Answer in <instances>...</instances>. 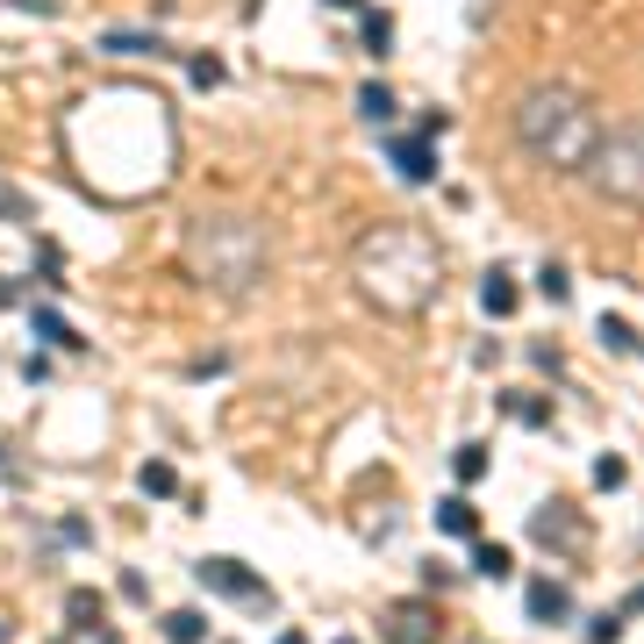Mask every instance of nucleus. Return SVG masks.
I'll list each match as a JSON object with an SVG mask.
<instances>
[{"instance_id": "f257e3e1", "label": "nucleus", "mask_w": 644, "mask_h": 644, "mask_svg": "<svg viewBox=\"0 0 644 644\" xmlns=\"http://www.w3.org/2000/svg\"><path fill=\"white\" fill-rule=\"evenodd\" d=\"M351 280L380 315H423L444 287V244L423 222H380V230L358 237Z\"/></svg>"}, {"instance_id": "f03ea898", "label": "nucleus", "mask_w": 644, "mask_h": 644, "mask_svg": "<svg viewBox=\"0 0 644 644\" xmlns=\"http://www.w3.org/2000/svg\"><path fill=\"white\" fill-rule=\"evenodd\" d=\"M187 265H194V280H201L208 294H222V301H251V294L265 287V272H272L265 222H251V215H201L187 230Z\"/></svg>"}, {"instance_id": "7ed1b4c3", "label": "nucleus", "mask_w": 644, "mask_h": 644, "mask_svg": "<svg viewBox=\"0 0 644 644\" xmlns=\"http://www.w3.org/2000/svg\"><path fill=\"white\" fill-rule=\"evenodd\" d=\"M516 136H523V151L537 158V165L580 172L587 151H594V136H602V115H594V101L580 94V86L544 79V86H530L523 101H516Z\"/></svg>"}, {"instance_id": "20e7f679", "label": "nucleus", "mask_w": 644, "mask_h": 644, "mask_svg": "<svg viewBox=\"0 0 644 644\" xmlns=\"http://www.w3.org/2000/svg\"><path fill=\"white\" fill-rule=\"evenodd\" d=\"M580 172H587L594 194H609L616 208H637L644 201V136H637V122H616V129L594 136V151H587Z\"/></svg>"}, {"instance_id": "39448f33", "label": "nucleus", "mask_w": 644, "mask_h": 644, "mask_svg": "<svg viewBox=\"0 0 644 644\" xmlns=\"http://www.w3.org/2000/svg\"><path fill=\"white\" fill-rule=\"evenodd\" d=\"M194 573H201V587L230 594V602H251V609H272V587L251 573V566H237V559H201Z\"/></svg>"}, {"instance_id": "423d86ee", "label": "nucleus", "mask_w": 644, "mask_h": 644, "mask_svg": "<svg viewBox=\"0 0 644 644\" xmlns=\"http://www.w3.org/2000/svg\"><path fill=\"white\" fill-rule=\"evenodd\" d=\"M65 644H115L108 637V623H101V594L94 587H72V602H65Z\"/></svg>"}, {"instance_id": "0eeeda50", "label": "nucleus", "mask_w": 644, "mask_h": 644, "mask_svg": "<svg viewBox=\"0 0 644 644\" xmlns=\"http://www.w3.org/2000/svg\"><path fill=\"white\" fill-rule=\"evenodd\" d=\"M387 644H444L437 616L416 609V602H401V609H387Z\"/></svg>"}, {"instance_id": "6e6552de", "label": "nucleus", "mask_w": 644, "mask_h": 644, "mask_svg": "<svg viewBox=\"0 0 644 644\" xmlns=\"http://www.w3.org/2000/svg\"><path fill=\"white\" fill-rule=\"evenodd\" d=\"M387 151H394V172H401V179H416V187L437 179V151H430V136H394Z\"/></svg>"}, {"instance_id": "1a4fd4ad", "label": "nucleus", "mask_w": 644, "mask_h": 644, "mask_svg": "<svg viewBox=\"0 0 644 644\" xmlns=\"http://www.w3.org/2000/svg\"><path fill=\"white\" fill-rule=\"evenodd\" d=\"M101 51H108V58H179L165 36H151V29H108Z\"/></svg>"}, {"instance_id": "9d476101", "label": "nucleus", "mask_w": 644, "mask_h": 644, "mask_svg": "<svg viewBox=\"0 0 644 644\" xmlns=\"http://www.w3.org/2000/svg\"><path fill=\"white\" fill-rule=\"evenodd\" d=\"M523 609L537 616V623H566V616H573V594H566L559 580H530V587H523Z\"/></svg>"}, {"instance_id": "9b49d317", "label": "nucleus", "mask_w": 644, "mask_h": 644, "mask_svg": "<svg viewBox=\"0 0 644 644\" xmlns=\"http://www.w3.org/2000/svg\"><path fill=\"white\" fill-rule=\"evenodd\" d=\"M537 537H544V544H566V552H573V544H587V530H580V516L566 509V501H544V509H537Z\"/></svg>"}, {"instance_id": "f8f14e48", "label": "nucleus", "mask_w": 644, "mask_h": 644, "mask_svg": "<svg viewBox=\"0 0 644 644\" xmlns=\"http://www.w3.org/2000/svg\"><path fill=\"white\" fill-rule=\"evenodd\" d=\"M516 301H523V294H516V280H509L501 265H494V272H480V308H487L494 322H501V315H516Z\"/></svg>"}, {"instance_id": "ddd939ff", "label": "nucleus", "mask_w": 644, "mask_h": 644, "mask_svg": "<svg viewBox=\"0 0 644 644\" xmlns=\"http://www.w3.org/2000/svg\"><path fill=\"white\" fill-rule=\"evenodd\" d=\"M29 330H36L44 344H51V351H86V337L72 330L65 315H58V308H36V315H29Z\"/></svg>"}, {"instance_id": "4468645a", "label": "nucleus", "mask_w": 644, "mask_h": 644, "mask_svg": "<svg viewBox=\"0 0 644 644\" xmlns=\"http://www.w3.org/2000/svg\"><path fill=\"white\" fill-rule=\"evenodd\" d=\"M437 530H444V537H466V544H473V537H480V509L451 494V501H437Z\"/></svg>"}, {"instance_id": "2eb2a0df", "label": "nucleus", "mask_w": 644, "mask_h": 644, "mask_svg": "<svg viewBox=\"0 0 644 644\" xmlns=\"http://www.w3.org/2000/svg\"><path fill=\"white\" fill-rule=\"evenodd\" d=\"M165 644H208V616L201 609H172L165 616Z\"/></svg>"}, {"instance_id": "dca6fc26", "label": "nucleus", "mask_w": 644, "mask_h": 644, "mask_svg": "<svg viewBox=\"0 0 644 644\" xmlns=\"http://www.w3.org/2000/svg\"><path fill=\"white\" fill-rule=\"evenodd\" d=\"M136 487L151 494V501H172V494H179V473H172L165 458H151V466H144V473H136Z\"/></svg>"}, {"instance_id": "f3484780", "label": "nucleus", "mask_w": 644, "mask_h": 644, "mask_svg": "<svg viewBox=\"0 0 644 644\" xmlns=\"http://www.w3.org/2000/svg\"><path fill=\"white\" fill-rule=\"evenodd\" d=\"M394 51V15L387 8H366V58H387Z\"/></svg>"}, {"instance_id": "a211bd4d", "label": "nucleus", "mask_w": 644, "mask_h": 644, "mask_svg": "<svg viewBox=\"0 0 644 644\" xmlns=\"http://www.w3.org/2000/svg\"><path fill=\"white\" fill-rule=\"evenodd\" d=\"M451 473L466 480V487H473V480H487V444H480V437L458 444V451H451Z\"/></svg>"}, {"instance_id": "6ab92c4d", "label": "nucleus", "mask_w": 644, "mask_h": 644, "mask_svg": "<svg viewBox=\"0 0 644 644\" xmlns=\"http://www.w3.org/2000/svg\"><path fill=\"white\" fill-rule=\"evenodd\" d=\"M594 337H602V351H616V358L637 351V337H630V322H623V315H602V322H594Z\"/></svg>"}, {"instance_id": "aec40b11", "label": "nucleus", "mask_w": 644, "mask_h": 644, "mask_svg": "<svg viewBox=\"0 0 644 644\" xmlns=\"http://www.w3.org/2000/svg\"><path fill=\"white\" fill-rule=\"evenodd\" d=\"M358 122H394V94H387V86H358Z\"/></svg>"}, {"instance_id": "412c9836", "label": "nucleus", "mask_w": 644, "mask_h": 644, "mask_svg": "<svg viewBox=\"0 0 644 644\" xmlns=\"http://www.w3.org/2000/svg\"><path fill=\"white\" fill-rule=\"evenodd\" d=\"M473 566H480V573H487V580H501V573H509V552H501V544H473Z\"/></svg>"}, {"instance_id": "4be33fe9", "label": "nucleus", "mask_w": 644, "mask_h": 644, "mask_svg": "<svg viewBox=\"0 0 644 644\" xmlns=\"http://www.w3.org/2000/svg\"><path fill=\"white\" fill-rule=\"evenodd\" d=\"M0 215H15V222H29V215H36V201L15 187V179H0Z\"/></svg>"}, {"instance_id": "5701e85b", "label": "nucleus", "mask_w": 644, "mask_h": 644, "mask_svg": "<svg viewBox=\"0 0 644 644\" xmlns=\"http://www.w3.org/2000/svg\"><path fill=\"white\" fill-rule=\"evenodd\" d=\"M537 287H544V301H566V294H573V272H566V265H544Z\"/></svg>"}, {"instance_id": "b1692460", "label": "nucleus", "mask_w": 644, "mask_h": 644, "mask_svg": "<svg viewBox=\"0 0 644 644\" xmlns=\"http://www.w3.org/2000/svg\"><path fill=\"white\" fill-rule=\"evenodd\" d=\"M58 272H65V258H58V244H44V251H36V280H44V287H65Z\"/></svg>"}, {"instance_id": "393cba45", "label": "nucleus", "mask_w": 644, "mask_h": 644, "mask_svg": "<svg viewBox=\"0 0 644 644\" xmlns=\"http://www.w3.org/2000/svg\"><path fill=\"white\" fill-rule=\"evenodd\" d=\"M509 416H516V423H552V408H544V401H523V394H509Z\"/></svg>"}, {"instance_id": "a878e982", "label": "nucleus", "mask_w": 644, "mask_h": 644, "mask_svg": "<svg viewBox=\"0 0 644 644\" xmlns=\"http://www.w3.org/2000/svg\"><path fill=\"white\" fill-rule=\"evenodd\" d=\"M623 623H630L623 609H616V616H594V630H587V637H594V644H616V637H623Z\"/></svg>"}, {"instance_id": "bb28decb", "label": "nucleus", "mask_w": 644, "mask_h": 644, "mask_svg": "<svg viewBox=\"0 0 644 644\" xmlns=\"http://www.w3.org/2000/svg\"><path fill=\"white\" fill-rule=\"evenodd\" d=\"M594 487H602V494L623 487V458H602V466H594Z\"/></svg>"}, {"instance_id": "cd10ccee", "label": "nucleus", "mask_w": 644, "mask_h": 644, "mask_svg": "<svg viewBox=\"0 0 644 644\" xmlns=\"http://www.w3.org/2000/svg\"><path fill=\"white\" fill-rule=\"evenodd\" d=\"M194 86H222V65H215V58H194Z\"/></svg>"}, {"instance_id": "c85d7f7f", "label": "nucleus", "mask_w": 644, "mask_h": 644, "mask_svg": "<svg viewBox=\"0 0 644 644\" xmlns=\"http://www.w3.org/2000/svg\"><path fill=\"white\" fill-rule=\"evenodd\" d=\"M8 8H29V15H58V0H8Z\"/></svg>"}, {"instance_id": "c756f323", "label": "nucleus", "mask_w": 644, "mask_h": 644, "mask_svg": "<svg viewBox=\"0 0 644 644\" xmlns=\"http://www.w3.org/2000/svg\"><path fill=\"white\" fill-rule=\"evenodd\" d=\"M280 644H308V637H301V630H287V637H280Z\"/></svg>"}, {"instance_id": "7c9ffc66", "label": "nucleus", "mask_w": 644, "mask_h": 644, "mask_svg": "<svg viewBox=\"0 0 644 644\" xmlns=\"http://www.w3.org/2000/svg\"><path fill=\"white\" fill-rule=\"evenodd\" d=\"M330 8H366V0H330Z\"/></svg>"}, {"instance_id": "2f4dec72", "label": "nucleus", "mask_w": 644, "mask_h": 644, "mask_svg": "<svg viewBox=\"0 0 644 644\" xmlns=\"http://www.w3.org/2000/svg\"><path fill=\"white\" fill-rule=\"evenodd\" d=\"M0 644H8V623H0Z\"/></svg>"}, {"instance_id": "473e14b6", "label": "nucleus", "mask_w": 644, "mask_h": 644, "mask_svg": "<svg viewBox=\"0 0 644 644\" xmlns=\"http://www.w3.org/2000/svg\"><path fill=\"white\" fill-rule=\"evenodd\" d=\"M337 644H358V637H337Z\"/></svg>"}]
</instances>
